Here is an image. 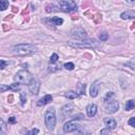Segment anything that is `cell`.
I'll list each match as a JSON object with an SVG mask.
<instances>
[{
    "instance_id": "cell-19",
    "label": "cell",
    "mask_w": 135,
    "mask_h": 135,
    "mask_svg": "<svg viewBox=\"0 0 135 135\" xmlns=\"http://www.w3.org/2000/svg\"><path fill=\"white\" fill-rule=\"evenodd\" d=\"M65 96L69 99H75L76 97H78V94L76 93V92H73V91H69L67 92V93L65 94Z\"/></svg>"
},
{
    "instance_id": "cell-7",
    "label": "cell",
    "mask_w": 135,
    "mask_h": 135,
    "mask_svg": "<svg viewBox=\"0 0 135 135\" xmlns=\"http://www.w3.org/2000/svg\"><path fill=\"white\" fill-rule=\"evenodd\" d=\"M72 38H74L76 40H82V39L88 38V36H87L86 31H84L83 29H81V27H77V29L73 30V32H72Z\"/></svg>"
},
{
    "instance_id": "cell-21",
    "label": "cell",
    "mask_w": 135,
    "mask_h": 135,
    "mask_svg": "<svg viewBox=\"0 0 135 135\" xmlns=\"http://www.w3.org/2000/svg\"><path fill=\"white\" fill-rule=\"evenodd\" d=\"M9 6V1L8 0H0V10L1 11H4L8 9Z\"/></svg>"
},
{
    "instance_id": "cell-10",
    "label": "cell",
    "mask_w": 135,
    "mask_h": 135,
    "mask_svg": "<svg viewBox=\"0 0 135 135\" xmlns=\"http://www.w3.org/2000/svg\"><path fill=\"white\" fill-rule=\"evenodd\" d=\"M73 109H74V104H73V103H68V104H66V106L61 109V115H62V118H63V117H66V116H68V114L72 112Z\"/></svg>"
},
{
    "instance_id": "cell-8",
    "label": "cell",
    "mask_w": 135,
    "mask_h": 135,
    "mask_svg": "<svg viewBox=\"0 0 135 135\" xmlns=\"http://www.w3.org/2000/svg\"><path fill=\"white\" fill-rule=\"evenodd\" d=\"M79 128H80V126L78 124H76L74 122H68L65 124V126H63V132H66V133L75 132L79 129Z\"/></svg>"
},
{
    "instance_id": "cell-3",
    "label": "cell",
    "mask_w": 135,
    "mask_h": 135,
    "mask_svg": "<svg viewBox=\"0 0 135 135\" xmlns=\"http://www.w3.org/2000/svg\"><path fill=\"white\" fill-rule=\"evenodd\" d=\"M70 46L76 47V48H93V47H97L98 43H97V41L94 40V39L86 38V39H82V40L71 41Z\"/></svg>"
},
{
    "instance_id": "cell-38",
    "label": "cell",
    "mask_w": 135,
    "mask_h": 135,
    "mask_svg": "<svg viewBox=\"0 0 135 135\" xmlns=\"http://www.w3.org/2000/svg\"><path fill=\"white\" fill-rule=\"evenodd\" d=\"M12 17H13L12 15H9V16H6V18H5L4 20H5V21H6V20H10V19H12Z\"/></svg>"
},
{
    "instance_id": "cell-29",
    "label": "cell",
    "mask_w": 135,
    "mask_h": 135,
    "mask_svg": "<svg viewBox=\"0 0 135 135\" xmlns=\"http://www.w3.org/2000/svg\"><path fill=\"white\" fill-rule=\"evenodd\" d=\"M39 133V130L38 129H33L31 131L27 132V134H30V135H33V134H38Z\"/></svg>"
},
{
    "instance_id": "cell-12",
    "label": "cell",
    "mask_w": 135,
    "mask_h": 135,
    "mask_svg": "<svg viewBox=\"0 0 135 135\" xmlns=\"http://www.w3.org/2000/svg\"><path fill=\"white\" fill-rule=\"evenodd\" d=\"M98 92H99V84H98V81H95V82H93V84L91 86V89H90L91 96L96 97L98 95Z\"/></svg>"
},
{
    "instance_id": "cell-23",
    "label": "cell",
    "mask_w": 135,
    "mask_h": 135,
    "mask_svg": "<svg viewBox=\"0 0 135 135\" xmlns=\"http://www.w3.org/2000/svg\"><path fill=\"white\" fill-rule=\"evenodd\" d=\"M114 96V93H112V92H110V93H107V95L104 96V98H103V101L104 102H109L110 101V99Z\"/></svg>"
},
{
    "instance_id": "cell-2",
    "label": "cell",
    "mask_w": 135,
    "mask_h": 135,
    "mask_svg": "<svg viewBox=\"0 0 135 135\" xmlns=\"http://www.w3.org/2000/svg\"><path fill=\"white\" fill-rule=\"evenodd\" d=\"M44 122H46V126L50 131H53L55 125H56V114H55V109L51 108L48 109V111L46 112L44 115Z\"/></svg>"
},
{
    "instance_id": "cell-16",
    "label": "cell",
    "mask_w": 135,
    "mask_h": 135,
    "mask_svg": "<svg viewBox=\"0 0 135 135\" xmlns=\"http://www.w3.org/2000/svg\"><path fill=\"white\" fill-rule=\"evenodd\" d=\"M120 17H122L123 19H125V20L126 19H133L135 17V14H134V12H125L120 15Z\"/></svg>"
},
{
    "instance_id": "cell-13",
    "label": "cell",
    "mask_w": 135,
    "mask_h": 135,
    "mask_svg": "<svg viewBox=\"0 0 135 135\" xmlns=\"http://www.w3.org/2000/svg\"><path fill=\"white\" fill-rule=\"evenodd\" d=\"M96 112H97V107L96 104H89L87 107V114L90 116V117H93L96 115Z\"/></svg>"
},
{
    "instance_id": "cell-31",
    "label": "cell",
    "mask_w": 135,
    "mask_h": 135,
    "mask_svg": "<svg viewBox=\"0 0 135 135\" xmlns=\"http://www.w3.org/2000/svg\"><path fill=\"white\" fill-rule=\"evenodd\" d=\"M129 125L132 126V127H135V118L134 117H131L130 120H129Z\"/></svg>"
},
{
    "instance_id": "cell-27",
    "label": "cell",
    "mask_w": 135,
    "mask_h": 135,
    "mask_svg": "<svg viewBox=\"0 0 135 135\" xmlns=\"http://www.w3.org/2000/svg\"><path fill=\"white\" fill-rule=\"evenodd\" d=\"M108 34H107V33H101L100 35H99V39H100L101 41H106L107 39H108Z\"/></svg>"
},
{
    "instance_id": "cell-32",
    "label": "cell",
    "mask_w": 135,
    "mask_h": 135,
    "mask_svg": "<svg viewBox=\"0 0 135 135\" xmlns=\"http://www.w3.org/2000/svg\"><path fill=\"white\" fill-rule=\"evenodd\" d=\"M82 118H83V115H81V114H78V115H75V116L72 117L73 120H76V119H82Z\"/></svg>"
},
{
    "instance_id": "cell-36",
    "label": "cell",
    "mask_w": 135,
    "mask_h": 135,
    "mask_svg": "<svg viewBox=\"0 0 135 135\" xmlns=\"http://www.w3.org/2000/svg\"><path fill=\"white\" fill-rule=\"evenodd\" d=\"M29 6H27V8H26V10H24L23 12H22V15H25V14H27V13H29Z\"/></svg>"
},
{
    "instance_id": "cell-15",
    "label": "cell",
    "mask_w": 135,
    "mask_h": 135,
    "mask_svg": "<svg viewBox=\"0 0 135 135\" xmlns=\"http://www.w3.org/2000/svg\"><path fill=\"white\" fill-rule=\"evenodd\" d=\"M8 133V128H6V125L3 120L0 118V135H5Z\"/></svg>"
},
{
    "instance_id": "cell-18",
    "label": "cell",
    "mask_w": 135,
    "mask_h": 135,
    "mask_svg": "<svg viewBox=\"0 0 135 135\" xmlns=\"http://www.w3.org/2000/svg\"><path fill=\"white\" fill-rule=\"evenodd\" d=\"M49 21H50V22H52V23H54V25H61L63 23V20L61 18H59V17H53Z\"/></svg>"
},
{
    "instance_id": "cell-22",
    "label": "cell",
    "mask_w": 135,
    "mask_h": 135,
    "mask_svg": "<svg viewBox=\"0 0 135 135\" xmlns=\"http://www.w3.org/2000/svg\"><path fill=\"white\" fill-rule=\"evenodd\" d=\"M20 100H21V104L24 106V103L26 102V95L24 92H21L20 93Z\"/></svg>"
},
{
    "instance_id": "cell-1",
    "label": "cell",
    "mask_w": 135,
    "mask_h": 135,
    "mask_svg": "<svg viewBox=\"0 0 135 135\" xmlns=\"http://www.w3.org/2000/svg\"><path fill=\"white\" fill-rule=\"evenodd\" d=\"M12 52L14 55H17V56H29L36 53L37 48L30 43H21L13 47Z\"/></svg>"
},
{
    "instance_id": "cell-33",
    "label": "cell",
    "mask_w": 135,
    "mask_h": 135,
    "mask_svg": "<svg viewBox=\"0 0 135 135\" xmlns=\"http://www.w3.org/2000/svg\"><path fill=\"white\" fill-rule=\"evenodd\" d=\"M101 134H109L110 133V129L108 128V129H104V130H101V132H100Z\"/></svg>"
},
{
    "instance_id": "cell-14",
    "label": "cell",
    "mask_w": 135,
    "mask_h": 135,
    "mask_svg": "<svg viewBox=\"0 0 135 135\" xmlns=\"http://www.w3.org/2000/svg\"><path fill=\"white\" fill-rule=\"evenodd\" d=\"M104 124H106L107 127L109 128V129H115V128L117 127L116 122L113 118H106L104 119Z\"/></svg>"
},
{
    "instance_id": "cell-34",
    "label": "cell",
    "mask_w": 135,
    "mask_h": 135,
    "mask_svg": "<svg viewBox=\"0 0 135 135\" xmlns=\"http://www.w3.org/2000/svg\"><path fill=\"white\" fill-rule=\"evenodd\" d=\"M8 100H9V102H10V103H12V102H13V100H14V96H13V95H10V96L8 97Z\"/></svg>"
},
{
    "instance_id": "cell-37",
    "label": "cell",
    "mask_w": 135,
    "mask_h": 135,
    "mask_svg": "<svg viewBox=\"0 0 135 135\" xmlns=\"http://www.w3.org/2000/svg\"><path fill=\"white\" fill-rule=\"evenodd\" d=\"M19 10H18V8H16V6H13V12L14 13H17Z\"/></svg>"
},
{
    "instance_id": "cell-17",
    "label": "cell",
    "mask_w": 135,
    "mask_h": 135,
    "mask_svg": "<svg viewBox=\"0 0 135 135\" xmlns=\"http://www.w3.org/2000/svg\"><path fill=\"white\" fill-rule=\"evenodd\" d=\"M59 9L54 4H47L46 5V12L47 13H53V12H58Z\"/></svg>"
},
{
    "instance_id": "cell-11",
    "label": "cell",
    "mask_w": 135,
    "mask_h": 135,
    "mask_svg": "<svg viewBox=\"0 0 135 135\" xmlns=\"http://www.w3.org/2000/svg\"><path fill=\"white\" fill-rule=\"evenodd\" d=\"M52 100H53V97H52L51 95H46L44 97H42V98L39 99L38 102H37V106H39V107H41V106H46V104L50 103Z\"/></svg>"
},
{
    "instance_id": "cell-4",
    "label": "cell",
    "mask_w": 135,
    "mask_h": 135,
    "mask_svg": "<svg viewBox=\"0 0 135 135\" xmlns=\"http://www.w3.org/2000/svg\"><path fill=\"white\" fill-rule=\"evenodd\" d=\"M14 79H15V81H17L18 83L27 84L30 82V80L32 79V76H31L30 72H27L25 70H22V71H19V72L15 75Z\"/></svg>"
},
{
    "instance_id": "cell-5",
    "label": "cell",
    "mask_w": 135,
    "mask_h": 135,
    "mask_svg": "<svg viewBox=\"0 0 135 135\" xmlns=\"http://www.w3.org/2000/svg\"><path fill=\"white\" fill-rule=\"evenodd\" d=\"M59 8L63 12H72L77 9V5L74 0H58Z\"/></svg>"
},
{
    "instance_id": "cell-6",
    "label": "cell",
    "mask_w": 135,
    "mask_h": 135,
    "mask_svg": "<svg viewBox=\"0 0 135 135\" xmlns=\"http://www.w3.org/2000/svg\"><path fill=\"white\" fill-rule=\"evenodd\" d=\"M27 84H29V90L31 92V94L37 95L39 92V89H40V81L38 79H36V78H32Z\"/></svg>"
},
{
    "instance_id": "cell-26",
    "label": "cell",
    "mask_w": 135,
    "mask_h": 135,
    "mask_svg": "<svg viewBox=\"0 0 135 135\" xmlns=\"http://www.w3.org/2000/svg\"><path fill=\"white\" fill-rule=\"evenodd\" d=\"M63 67H65L67 70L71 71V70H73V69H74V63H72V62H68V63H66V65L63 66Z\"/></svg>"
},
{
    "instance_id": "cell-9",
    "label": "cell",
    "mask_w": 135,
    "mask_h": 135,
    "mask_svg": "<svg viewBox=\"0 0 135 135\" xmlns=\"http://www.w3.org/2000/svg\"><path fill=\"white\" fill-rule=\"evenodd\" d=\"M107 103H108V102H107ZM118 109H119L118 101L113 100L110 103H108V106H107V108H106V111L108 112V113H115V112L118 111Z\"/></svg>"
},
{
    "instance_id": "cell-30",
    "label": "cell",
    "mask_w": 135,
    "mask_h": 135,
    "mask_svg": "<svg viewBox=\"0 0 135 135\" xmlns=\"http://www.w3.org/2000/svg\"><path fill=\"white\" fill-rule=\"evenodd\" d=\"M17 122V119H16V117H14V116H12V117H10L9 118V123L10 124H15Z\"/></svg>"
},
{
    "instance_id": "cell-35",
    "label": "cell",
    "mask_w": 135,
    "mask_h": 135,
    "mask_svg": "<svg viewBox=\"0 0 135 135\" xmlns=\"http://www.w3.org/2000/svg\"><path fill=\"white\" fill-rule=\"evenodd\" d=\"M10 29H11V27H10V26H8V24H3V30H4L5 32H6V31H9Z\"/></svg>"
},
{
    "instance_id": "cell-40",
    "label": "cell",
    "mask_w": 135,
    "mask_h": 135,
    "mask_svg": "<svg viewBox=\"0 0 135 135\" xmlns=\"http://www.w3.org/2000/svg\"><path fill=\"white\" fill-rule=\"evenodd\" d=\"M127 1H129V2H134L135 0H127Z\"/></svg>"
},
{
    "instance_id": "cell-39",
    "label": "cell",
    "mask_w": 135,
    "mask_h": 135,
    "mask_svg": "<svg viewBox=\"0 0 135 135\" xmlns=\"http://www.w3.org/2000/svg\"><path fill=\"white\" fill-rule=\"evenodd\" d=\"M134 25H135V24H134V23H132V24H131V27H130V29H131V30H132V31H133V30H134Z\"/></svg>"
},
{
    "instance_id": "cell-20",
    "label": "cell",
    "mask_w": 135,
    "mask_h": 135,
    "mask_svg": "<svg viewBox=\"0 0 135 135\" xmlns=\"http://www.w3.org/2000/svg\"><path fill=\"white\" fill-rule=\"evenodd\" d=\"M134 107H135V103H134V100H129V101H127L126 103V110L127 111H131L134 109Z\"/></svg>"
},
{
    "instance_id": "cell-28",
    "label": "cell",
    "mask_w": 135,
    "mask_h": 135,
    "mask_svg": "<svg viewBox=\"0 0 135 135\" xmlns=\"http://www.w3.org/2000/svg\"><path fill=\"white\" fill-rule=\"evenodd\" d=\"M6 66H8V62L4 61V60H0V70L4 69Z\"/></svg>"
},
{
    "instance_id": "cell-25",
    "label": "cell",
    "mask_w": 135,
    "mask_h": 135,
    "mask_svg": "<svg viewBox=\"0 0 135 135\" xmlns=\"http://www.w3.org/2000/svg\"><path fill=\"white\" fill-rule=\"evenodd\" d=\"M93 19H94V21H95V23H99V22H100V21H101V15H100V14H96V15L93 17Z\"/></svg>"
},
{
    "instance_id": "cell-24",
    "label": "cell",
    "mask_w": 135,
    "mask_h": 135,
    "mask_svg": "<svg viewBox=\"0 0 135 135\" xmlns=\"http://www.w3.org/2000/svg\"><path fill=\"white\" fill-rule=\"evenodd\" d=\"M58 59H59L58 55L56 54V53H54V54L51 56V58H50V62H51V63H55V62H57Z\"/></svg>"
}]
</instances>
